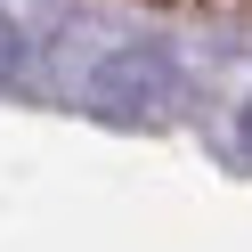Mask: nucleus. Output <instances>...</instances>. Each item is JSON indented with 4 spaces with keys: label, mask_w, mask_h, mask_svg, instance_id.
Here are the masks:
<instances>
[{
    "label": "nucleus",
    "mask_w": 252,
    "mask_h": 252,
    "mask_svg": "<svg viewBox=\"0 0 252 252\" xmlns=\"http://www.w3.org/2000/svg\"><path fill=\"white\" fill-rule=\"evenodd\" d=\"M179 57L163 41H114L82 65V106L114 130H155V122L179 114Z\"/></svg>",
    "instance_id": "nucleus-1"
},
{
    "label": "nucleus",
    "mask_w": 252,
    "mask_h": 252,
    "mask_svg": "<svg viewBox=\"0 0 252 252\" xmlns=\"http://www.w3.org/2000/svg\"><path fill=\"white\" fill-rule=\"evenodd\" d=\"M25 73H33V33H25V25L0 8V90H17Z\"/></svg>",
    "instance_id": "nucleus-2"
},
{
    "label": "nucleus",
    "mask_w": 252,
    "mask_h": 252,
    "mask_svg": "<svg viewBox=\"0 0 252 252\" xmlns=\"http://www.w3.org/2000/svg\"><path fill=\"white\" fill-rule=\"evenodd\" d=\"M236 147L252 155V98H244V114H236Z\"/></svg>",
    "instance_id": "nucleus-3"
}]
</instances>
